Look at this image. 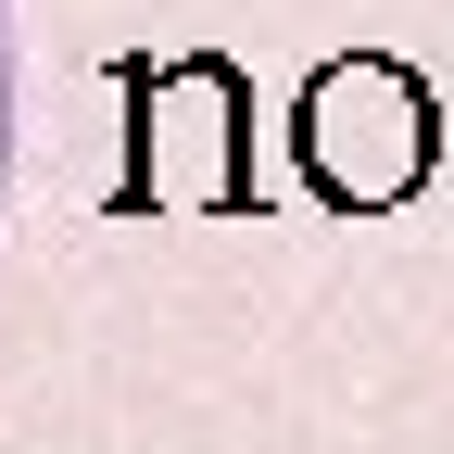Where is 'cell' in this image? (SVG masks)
I'll list each match as a JSON object with an SVG mask.
<instances>
[{
	"label": "cell",
	"mask_w": 454,
	"mask_h": 454,
	"mask_svg": "<svg viewBox=\"0 0 454 454\" xmlns=\"http://www.w3.org/2000/svg\"><path fill=\"white\" fill-rule=\"evenodd\" d=\"M127 177L114 215H253V89L240 64H127Z\"/></svg>",
	"instance_id": "obj_1"
},
{
	"label": "cell",
	"mask_w": 454,
	"mask_h": 454,
	"mask_svg": "<svg viewBox=\"0 0 454 454\" xmlns=\"http://www.w3.org/2000/svg\"><path fill=\"white\" fill-rule=\"evenodd\" d=\"M291 152H303L316 202L391 215V202H417L429 164H442V101L391 64V51H340V64H316V89L291 101Z\"/></svg>",
	"instance_id": "obj_2"
}]
</instances>
